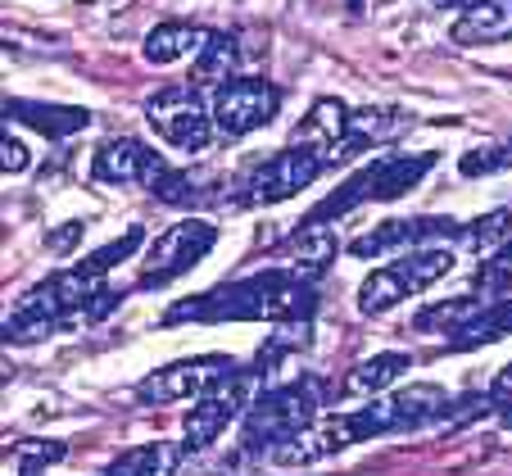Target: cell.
<instances>
[{
	"mask_svg": "<svg viewBox=\"0 0 512 476\" xmlns=\"http://www.w3.org/2000/svg\"><path fill=\"white\" fill-rule=\"evenodd\" d=\"M5 123H23V127H32V132L50 136V141H64V136H73V132H87L91 109H82V105H46V100L10 96L5 100Z\"/></svg>",
	"mask_w": 512,
	"mask_h": 476,
	"instance_id": "15",
	"label": "cell"
},
{
	"mask_svg": "<svg viewBox=\"0 0 512 476\" xmlns=\"http://www.w3.org/2000/svg\"><path fill=\"white\" fill-rule=\"evenodd\" d=\"M313 309H318L313 282L295 277L290 268H263L241 282L177 300L164 322H277L286 327V322H309Z\"/></svg>",
	"mask_w": 512,
	"mask_h": 476,
	"instance_id": "1",
	"label": "cell"
},
{
	"mask_svg": "<svg viewBox=\"0 0 512 476\" xmlns=\"http://www.w3.org/2000/svg\"><path fill=\"white\" fill-rule=\"evenodd\" d=\"M164 173H168L164 155L150 150L145 141H136V136H114L91 159V177L105 186H145L150 191Z\"/></svg>",
	"mask_w": 512,
	"mask_h": 476,
	"instance_id": "14",
	"label": "cell"
},
{
	"mask_svg": "<svg viewBox=\"0 0 512 476\" xmlns=\"http://www.w3.org/2000/svg\"><path fill=\"white\" fill-rule=\"evenodd\" d=\"M150 195H159L164 204H191V200H200V177L168 168V173L159 177L155 186H150Z\"/></svg>",
	"mask_w": 512,
	"mask_h": 476,
	"instance_id": "27",
	"label": "cell"
},
{
	"mask_svg": "<svg viewBox=\"0 0 512 476\" xmlns=\"http://www.w3.org/2000/svg\"><path fill=\"white\" fill-rule=\"evenodd\" d=\"M78 232H82V223L64 227V232H55V236H50V245H55V250H64V245H73V241H78Z\"/></svg>",
	"mask_w": 512,
	"mask_h": 476,
	"instance_id": "32",
	"label": "cell"
},
{
	"mask_svg": "<svg viewBox=\"0 0 512 476\" xmlns=\"http://www.w3.org/2000/svg\"><path fill=\"white\" fill-rule=\"evenodd\" d=\"M508 227H512V214H508V209H494V214H485V218H476V223H467L463 241L472 245V250H490L499 236H508Z\"/></svg>",
	"mask_w": 512,
	"mask_h": 476,
	"instance_id": "28",
	"label": "cell"
},
{
	"mask_svg": "<svg viewBox=\"0 0 512 476\" xmlns=\"http://www.w3.org/2000/svg\"><path fill=\"white\" fill-rule=\"evenodd\" d=\"M322 413V386L313 377H300V381H286L277 390H263L254 399V408L241 418V445L250 454H272L281 449L286 440L304 436V431L318 422Z\"/></svg>",
	"mask_w": 512,
	"mask_h": 476,
	"instance_id": "4",
	"label": "cell"
},
{
	"mask_svg": "<svg viewBox=\"0 0 512 476\" xmlns=\"http://www.w3.org/2000/svg\"><path fill=\"white\" fill-rule=\"evenodd\" d=\"M431 5H440V10H454V5H476V0H431Z\"/></svg>",
	"mask_w": 512,
	"mask_h": 476,
	"instance_id": "33",
	"label": "cell"
},
{
	"mask_svg": "<svg viewBox=\"0 0 512 476\" xmlns=\"http://www.w3.org/2000/svg\"><path fill=\"white\" fill-rule=\"evenodd\" d=\"M218 245V227L204 223V218H186L173 223L145 254V268L136 277V291H159V286L177 282L182 272H191L200 259H209V250Z\"/></svg>",
	"mask_w": 512,
	"mask_h": 476,
	"instance_id": "10",
	"label": "cell"
},
{
	"mask_svg": "<svg viewBox=\"0 0 512 476\" xmlns=\"http://www.w3.org/2000/svg\"><path fill=\"white\" fill-rule=\"evenodd\" d=\"M268 372L263 368H241L236 377H227L223 386H213L204 399H195L191 413H186V440L182 445L191 449V454H200V449H209L213 440L223 436L227 427H232L236 418H245L254 408V399H259V386Z\"/></svg>",
	"mask_w": 512,
	"mask_h": 476,
	"instance_id": "7",
	"label": "cell"
},
{
	"mask_svg": "<svg viewBox=\"0 0 512 476\" xmlns=\"http://www.w3.org/2000/svg\"><path fill=\"white\" fill-rule=\"evenodd\" d=\"M336 254H340V241L331 227H300V232L290 236L286 268L295 272V277H304V282H318L322 272L336 263Z\"/></svg>",
	"mask_w": 512,
	"mask_h": 476,
	"instance_id": "17",
	"label": "cell"
},
{
	"mask_svg": "<svg viewBox=\"0 0 512 476\" xmlns=\"http://www.w3.org/2000/svg\"><path fill=\"white\" fill-rule=\"evenodd\" d=\"M481 309H485V304L476 300V295H458V300L426 304V309L413 313V331H422V336H449V340H454L458 331H463Z\"/></svg>",
	"mask_w": 512,
	"mask_h": 476,
	"instance_id": "21",
	"label": "cell"
},
{
	"mask_svg": "<svg viewBox=\"0 0 512 476\" xmlns=\"http://www.w3.org/2000/svg\"><path fill=\"white\" fill-rule=\"evenodd\" d=\"M19 458L23 463L46 467V463H59V458H64V445H19Z\"/></svg>",
	"mask_w": 512,
	"mask_h": 476,
	"instance_id": "30",
	"label": "cell"
},
{
	"mask_svg": "<svg viewBox=\"0 0 512 476\" xmlns=\"http://www.w3.org/2000/svg\"><path fill=\"white\" fill-rule=\"evenodd\" d=\"M445 272H454V250L449 245H422V250H404L399 259H390L386 268H377L368 282L358 286V309L377 318V313H390L399 300L435 286Z\"/></svg>",
	"mask_w": 512,
	"mask_h": 476,
	"instance_id": "5",
	"label": "cell"
},
{
	"mask_svg": "<svg viewBox=\"0 0 512 476\" xmlns=\"http://www.w3.org/2000/svg\"><path fill=\"white\" fill-rule=\"evenodd\" d=\"M241 363L232 354H200V359H177L168 368H155L150 377L136 381L141 404H182V399H204L213 386L236 377Z\"/></svg>",
	"mask_w": 512,
	"mask_h": 476,
	"instance_id": "9",
	"label": "cell"
},
{
	"mask_svg": "<svg viewBox=\"0 0 512 476\" xmlns=\"http://www.w3.org/2000/svg\"><path fill=\"white\" fill-rule=\"evenodd\" d=\"M435 159H440L435 150H413V155H381V159H372L368 168H358L354 177H345V182H340L327 200L313 204L309 218H304L300 227H327L331 218L349 214V209H358V204H368V200H377V204L381 200H399V195H408L426 173H431Z\"/></svg>",
	"mask_w": 512,
	"mask_h": 476,
	"instance_id": "3",
	"label": "cell"
},
{
	"mask_svg": "<svg viewBox=\"0 0 512 476\" xmlns=\"http://www.w3.org/2000/svg\"><path fill=\"white\" fill-rule=\"evenodd\" d=\"M499 422H503V427H508V431H512V399H508V404H503V413H499Z\"/></svg>",
	"mask_w": 512,
	"mask_h": 476,
	"instance_id": "34",
	"label": "cell"
},
{
	"mask_svg": "<svg viewBox=\"0 0 512 476\" xmlns=\"http://www.w3.org/2000/svg\"><path fill=\"white\" fill-rule=\"evenodd\" d=\"M449 37L458 46H499L512 37V0H476L458 14Z\"/></svg>",
	"mask_w": 512,
	"mask_h": 476,
	"instance_id": "16",
	"label": "cell"
},
{
	"mask_svg": "<svg viewBox=\"0 0 512 476\" xmlns=\"http://www.w3.org/2000/svg\"><path fill=\"white\" fill-rule=\"evenodd\" d=\"M281 91L263 78H232L213 91V127L223 136H250L272 123Z\"/></svg>",
	"mask_w": 512,
	"mask_h": 476,
	"instance_id": "13",
	"label": "cell"
},
{
	"mask_svg": "<svg viewBox=\"0 0 512 476\" xmlns=\"http://www.w3.org/2000/svg\"><path fill=\"white\" fill-rule=\"evenodd\" d=\"M454 399H449L445 386H431V381H417V386H404L386 399H372V404L354 408L349 422L358 431V445L377 436H395V431H422L431 422H445Z\"/></svg>",
	"mask_w": 512,
	"mask_h": 476,
	"instance_id": "6",
	"label": "cell"
},
{
	"mask_svg": "<svg viewBox=\"0 0 512 476\" xmlns=\"http://www.w3.org/2000/svg\"><path fill=\"white\" fill-rule=\"evenodd\" d=\"M186 445H168V440H155V445H136L123 449L114 463H105L96 476H173L177 463H182Z\"/></svg>",
	"mask_w": 512,
	"mask_h": 476,
	"instance_id": "18",
	"label": "cell"
},
{
	"mask_svg": "<svg viewBox=\"0 0 512 476\" xmlns=\"http://www.w3.org/2000/svg\"><path fill=\"white\" fill-rule=\"evenodd\" d=\"M23 476H41V467L37 463H23Z\"/></svg>",
	"mask_w": 512,
	"mask_h": 476,
	"instance_id": "35",
	"label": "cell"
},
{
	"mask_svg": "<svg viewBox=\"0 0 512 476\" xmlns=\"http://www.w3.org/2000/svg\"><path fill=\"white\" fill-rule=\"evenodd\" d=\"M476 286H481V291H508L512 286V236L490 254V259H481V268H476Z\"/></svg>",
	"mask_w": 512,
	"mask_h": 476,
	"instance_id": "26",
	"label": "cell"
},
{
	"mask_svg": "<svg viewBox=\"0 0 512 476\" xmlns=\"http://www.w3.org/2000/svg\"><path fill=\"white\" fill-rule=\"evenodd\" d=\"M100 295H105L100 277H91V272H82L78 263H73V268L46 277L41 286H32V291L14 304V313L5 318V340H10V345H32V340L59 331L64 322H73L78 313L82 318H96Z\"/></svg>",
	"mask_w": 512,
	"mask_h": 476,
	"instance_id": "2",
	"label": "cell"
},
{
	"mask_svg": "<svg viewBox=\"0 0 512 476\" xmlns=\"http://www.w3.org/2000/svg\"><path fill=\"white\" fill-rule=\"evenodd\" d=\"M503 336H512V295L485 304V309L449 340V350H481V345H494V340H503Z\"/></svg>",
	"mask_w": 512,
	"mask_h": 476,
	"instance_id": "22",
	"label": "cell"
},
{
	"mask_svg": "<svg viewBox=\"0 0 512 476\" xmlns=\"http://www.w3.org/2000/svg\"><path fill=\"white\" fill-rule=\"evenodd\" d=\"M512 168V141H499V146H476L458 159V173L463 177H490V173H503Z\"/></svg>",
	"mask_w": 512,
	"mask_h": 476,
	"instance_id": "25",
	"label": "cell"
},
{
	"mask_svg": "<svg viewBox=\"0 0 512 476\" xmlns=\"http://www.w3.org/2000/svg\"><path fill=\"white\" fill-rule=\"evenodd\" d=\"M327 173V159L313 146H286L272 159H263L245 182V204H281L290 195H300L304 186H313Z\"/></svg>",
	"mask_w": 512,
	"mask_h": 476,
	"instance_id": "11",
	"label": "cell"
},
{
	"mask_svg": "<svg viewBox=\"0 0 512 476\" xmlns=\"http://www.w3.org/2000/svg\"><path fill=\"white\" fill-rule=\"evenodd\" d=\"M145 123L155 127L159 141H168L173 150H204L213 141V109H204L200 91L195 87H164L145 100Z\"/></svg>",
	"mask_w": 512,
	"mask_h": 476,
	"instance_id": "8",
	"label": "cell"
},
{
	"mask_svg": "<svg viewBox=\"0 0 512 476\" xmlns=\"http://www.w3.org/2000/svg\"><path fill=\"white\" fill-rule=\"evenodd\" d=\"M28 146H23L19 136H10V123H5V136H0V168H5V177L10 173H23L28 168Z\"/></svg>",
	"mask_w": 512,
	"mask_h": 476,
	"instance_id": "29",
	"label": "cell"
},
{
	"mask_svg": "<svg viewBox=\"0 0 512 476\" xmlns=\"http://www.w3.org/2000/svg\"><path fill=\"white\" fill-rule=\"evenodd\" d=\"M236 73V37H227V32H209V41H204V50L195 55V87H223V82H232Z\"/></svg>",
	"mask_w": 512,
	"mask_h": 476,
	"instance_id": "23",
	"label": "cell"
},
{
	"mask_svg": "<svg viewBox=\"0 0 512 476\" xmlns=\"http://www.w3.org/2000/svg\"><path fill=\"white\" fill-rule=\"evenodd\" d=\"M490 395H494V399H512V363L499 372V377H494V390H490Z\"/></svg>",
	"mask_w": 512,
	"mask_h": 476,
	"instance_id": "31",
	"label": "cell"
},
{
	"mask_svg": "<svg viewBox=\"0 0 512 476\" xmlns=\"http://www.w3.org/2000/svg\"><path fill=\"white\" fill-rule=\"evenodd\" d=\"M463 232H467V223L445 218V214L386 218V223H377L372 232L354 236L349 254H354V259H381V254H395V250H422V245H431V241H454V236H463Z\"/></svg>",
	"mask_w": 512,
	"mask_h": 476,
	"instance_id": "12",
	"label": "cell"
},
{
	"mask_svg": "<svg viewBox=\"0 0 512 476\" xmlns=\"http://www.w3.org/2000/svg\"><path fill=\"white\" fill-rule=\"evenodd\" d=\"M413 368L408 363V354H372V359L354 363L345 377V386H340V395L345 399H368V395H381L386 386H395L404 372Z\"/></svg>",
	"mask_w": 512,
	"mask_h": 476,
	"instance_id": "19",
	"label": "cell"
},
{
	"mask_svg": "<svg viewBox=\"0 0 512 476\" xmlns=\"http://www.w3.org/2000/svg\"><path fill=\"white\" fill-rule=\"evenodd\" d=\"M141 245H145V227H141V223H132L123 236H118V241H109V245H100V250H91L87 259L78 263V268H82V272H91V277H105L109 268H118L123 259H132V254L141 250Z\"/></svg>",
	"mask_w": 512,
	"mask_h": 476,
	"instance_id": "24",
	"label": "cell"
},
{
	"mask_svg": "<svg viewBox=\"0 0 512 476\" xmlns=\"http://www.w3.org/2000/svg\"><path fill=\"white\" fill-rule=\"evenodd\" d=\"M204 41H209V32H204V28H195V23H182V19H168V23H159V28L145 37V59L164 68V64H177V59H186L191 50L200 55Z\"/></svg>",
	"mask_w": 512,
	"mask_h": 476,
	"instance_id": "20",
	"label": "cell"
}]
</instances>
